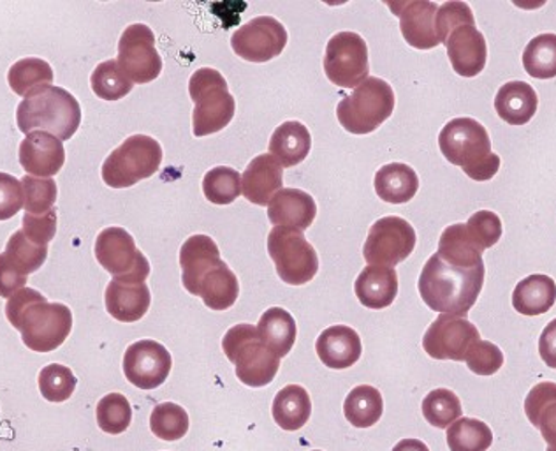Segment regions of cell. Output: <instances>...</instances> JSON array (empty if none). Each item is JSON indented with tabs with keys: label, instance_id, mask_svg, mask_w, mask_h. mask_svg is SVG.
Segmentation results:
<instances>
[{
	"label": "cell",
	"instance_id": "obj_15",
	"mask_svg": "<svg viewBox=\"0 0 556 451\" xmlns=\"http://www.w3.org/2000/svg\"><path fill=\"white\" fill-rule=\"evenodd\" d=\"M481 340L476 325L465 317L441 314L422 337V348L435 360L465 362L470 349Z\"/></svg>",
	"mask_w": 556,
	"mask_h": 451
},
{
	"label": "cell",
	"instance_id": "obj_24",
	"mask_svg": "<svg viewBox=\"0 0 556 451\" xmlns=\"http://www.w3.org/2000/svg\"><path fill=\"white\" fill-rule=\"evenodd\" d=\"M223 263L220 251L214 238L208 235H192L180 249L181 283L190 295L195 293L198 284L214 266Z\"/></svg>",
	"mask_w": 556,
	"mask_h": 451
},
{
	"label": "cell",
	"instance_id": "obj_35",
	"mask_svg": "<svg viewBox=\"0 0 556 451\" xmlns=\"http://www.w3.org/2000/svg\"><path fill=\"white\" fill-rule=\"evenodd\" d=\"M384 413V400L377 388L359 385L353 388L343 402V414L356 428H370L379 424Z\"/></svg>",
	"mask_w": 556,
	"mask_h": 451
},
{
	"label": "cell",
	"instance_id": "obj_18",
	"mask_svg": "<svg viewBox=\"0 0 556 451\" xmlns=\"http://www.w3.org/2000/svg\"><path fill=\"white\" fill-rule=\"evenodd\" d=\"M451 65L456 75L473 78L481 75L488 61L486 39L479 33L476 24L456 27L445 39Z\"/></svg>",
	"mask_w": 556,
	"mask_h": 451
},
{
	"label": "cell",
	"instance_id": "obj_47",
	"mask_svg": "<svg viewBox=\"0 0 556 451\" xmlns=\"http://www.w3.org/2000/svg\"><path fill=\"white\" fill-rule=\"evenodd\" d=\"M468 368L478 376H493L504 367V353L498 346L488 340H479L467 354Z\"/></svg>",
	"mask_w": 556,
	"mask_h": 451
},
{
	"label": "cell",
	"instance_id": "obj_41",
	"mask_svg": "<svg viewBox=\"0 0 556 451\" xmlns=\"http://www.w3.org/2000/svg\"><path fill=\"white\" fill-rule=\"evenodd\" d=\"M464 410L455 391L437 388L422 400V416L435 428H450L462 418Z\"/></svg>",
	"mask_w": 556,
	"mask_h": 451
},
{
	"label": "cell",
	"instance_id": "obj_1",
	"mask_svg": "<svg viewBox=\"0 0 556 451\" xmlns=\"http://www.w3.org/2000/svg\"><path fill=\"white\" fill-rule=\"evenodd\" d=\"M484 261L462 260L435 252L422 266L417 289L431 311L465 317L484 286Z\"/></svg>",
	"mask_w": 556,
	"mask_h": 451
},
{
	"label": "cell",
	"instance_id": "obj_36",
	"mask_svg": "<svg viewBox=\"0 0 556 451\" xmlns=\"http://www.w3.org/2000/svg\"><path fill=\"white\" fill-rule=\"evenodd\" d=\"M445 439L451 451H488L493 444V433L481 419L459 418L447 428Z\"/></svg>",
	"mask_w": 556,
	"mask_h": 451
},
{
	"label": "cell",
	"instance_id": "obj_32",
	"mask_svg": "<svg viewBox=\"0 0 556 451\" xmlns=\"http://www.w3.org/2000/svg\"><path fill=\"white\" fill-rule=\"evenodd\" d=\"M275 424L288 433H296L308 424L312 416V400L308 391L300 385H288L275 396L271 405Z\"/></svg>",
	"mask_w": 556,
	"mask_h": 451
},
{
	"label": "cell",
	"instance_id": "obj_19",
	"mask_svg": "<svg viewBox=\"0 0 556 451\" xmlns=\"http://www.w3.org/2000/svg\"><path fill=\"white\" fill-rule=\"evenodd\" d=\"M18 161L30 177H55L64 168V145L55 136L36 130L25 136V140L20 143Z\"/></svg>",
	"mask_w": 556,
	"mask_h": 451
},
{
	"label": "cell",
	"instance_id": "obj_44",
	"mask_svg": "<svg viewBox=\"0 0 556 451\" xmlns=\"http://www.w3.org/2000/svg\"><path fill=\"white\" fill-rule=\"evenodd\" d=\"M38 385L41 396L48 402L61 404L75 393L78 379L70 367H65L61 363H51L39 373Z\"/></svg>",
	"mask_w": 556,
	"mask_h": 451
},
{
	"label": "cell",
	"instance_id": "obj_26",
	"mask_svg": "<svg viewBox=\"0 0 556 451\" xmlns=\"http://www.w3.org/2000/svg\"><path fill=\"white\" fill-rule=\"evenodd\" d=\"M311 130L306 129L302 122H283L269 138V155L282 168H292L302 164L306 155L311 154Z\"/></svg>",
	"mask_w": 556,
	"mask_h": 451
},
{
	"label": "cell",
	"instance_id": "obj_13",
	"mask_svg": "<svg viewBox=\"0 0 556 451\" xmlns=\"http://www.w3.org/2000/svg\"><path fill=\"white\" fill-rule=\"evenodd\" d=\"M93 252H96L99 265L110 272L115 279H121V277L149 279V260L136 247L132 235L124 228L112 226V228L102 229L96 240Z\"/></svg>",
	"mask_w": 556,
	"mask_h": 451
},
{
	"label": "cell",
	"instance_id": "obj_46",
	"mask_svg": "<svg viewBox=\"0 0 556 451\" xmlns=\"http://www.w3.org/2000/svg\"><path fill=\"white\" fill-rule=\"evenodd\" d=\"M467 226L468 237L472 238L473 243L481 249L482 252L495 246L502 238V221L495 212L490 210H481L468 220Z\"/></svg>",
	"mask_w": 556,
	"mask_h": 451
},
{
	"label": "cell",
	"instance_id": "obj_21",
	"mask_svg": "<svg viewBox=\"0 0 556 451\" xmlns=\"http://www.w3.org/2000/svg\"><path fill=\"white\" fill-rule=\"evenodd\" d=\"M317 217V203L302 189H280L268 205L269 223L278 228L306 231Z\"/></svg>",
	"mask_w": 556,
	"mask_h": 451
},
{
	"label": "cell",
	"instance_id": "obj_28",
	"mask_svg": "<svg viewBox=\"0 0 556 451\" xmlns=\"http://www.w3.org/2000/svg\"><path fill=\"white\" fill-rule=\"evenodd\" d=\"M240 283L228 263H218L204 275L195 288L194 297H200L210 311H228L237 303Z\"/></svg>",
	"mask_w": 556,
	"mask_h": 451
},
{
	"label": "cell",
	"instance_id": "obj_11",
	"mask_svg": "<svg viewBox=\"0 0 556 451\" xmlns=\"http://www.w3.org/2000/svg\"><path fill=\"white\" fill-rule=\"evenodd\" d=\"M416 231L408 221L390 215L371 224L363 258L371 266L394 268L416 249Z\"/></svg>",
	"mask_w": 556,
	"mask_h": 451
},
{
	"label": "cell",
	"instance_id": "obj_17",
	"mask_svg": "<svg viewBox=\"0 0 556 451\" xmlns=\"http://www.w3.org/2000/svg\"><path fill=\"white\" fill-rule=\"evenodd\" d=\"M390 8L400 18V30L407 45L416 50H433L441 45L435 28L439 4L430 0H413L390 4Z\"/></svg>",
	"mask_w": 556,
	"mask_h": 451
},
{
	"label": "cell",
	"instance_id": "obj_37",
	"mask_svg": "<svg viewBox=\"0 0 556 451\" xmlns=\"http://www.w3.org/2000/svg\"><path fill=\"white\" fill-rule=\"evenodd\" d=\"M523 67L532 78H556V34H541L527 45Z\"/></svg>",
	"mask_w": 556,
	"mask_h": 451
},
{
	"label": "cell",
	"instance_id": "obj_10",
	"mask_svg": "<svg viewBox=\"0 0 556 451\" xmlns=\"http://www.w3.org/2000/svg\"><path fill=\"white\" fill-rule=\"evenodd\" d=\"M325 73L340 89H356L370 75L367 41L356 33H339L326 45Z\"/></svg>",
	"mask_w": 556,
	"mask_h": 451
},
{
	"label": "cell",
	"instance_id": "obj_52",
	"mask_svg": "<svg viewBox=\"0 0 556 451\" xmlns=\"http://www.w3.org/2000/svg\"><path fill=\"white\" fill-rule=\"evenodd\" d=\"M539 354L547 367L556 368V320L547 323L541 339H539Z\"/></svg>",
	"mask_w": 556,
	"mask_h": 451
},
{
	"label": "cell",
	"instance_id": "obj_42",
	"mask_svg": "<svg viewBox=\"0 0 556 451\" xmlns=\"http://www.w3.org/2000/svg\"><path fill=\"white\" fill-rule=\"evenodd\" d=\"M203 192L214 205H231L241 195V175L229 166L210 170L203 178Z\"/></svg>",
	"mask_w": 556,
	"mask_h": 451
},
{
	"label": "cell",
	"instance_id": "obj_14",
	"mask_svg": "<svg viewBox=\"0 0 556 451\" xmlns=\"http://www.w3.org/2000/svg\"><path fill=\"white\" fill-rule=\"evenodd\" d=\"M288 30L274 16H257L231 36L232 52L247 62L265 64L288 47Z\"/></svg>",
	"mask_w": 556,
	"mask_h": 451
},
{
	"label": "cell",
	"instance_id": "obj_33",
	"mask_svg": "<svg viewBox=\"0 0 556 451\" xmlns=\"http://www.w3.org/2000/svg\"><path fill=\"white\" fill-rule=\"evenodd\" d=\"M257 331H260L261 340L277 354L278 359L288 356L292 346L296 342V322L292 314L282 308H271L265 311L257 323Z\"/></svg>",
	"mask_w": 556,
	"mask_h": 451
},
{
	"label": "cell",
	"instance_id": "obj_43",
	"mask_svg": "<svg viewBox=\"0 0 556 451\" xmlns=\"http://www.w3.org/2000/svg\"><path fill=\"white\" fill-rule=\"evenodd\" d=\"M96 416H98V425L102 433L118 436L129 428L130 422H132V408H130L126 396L110 393L99 400Z\"/></svg>",
	"mask_w": 556,
	"mask_h": 451
},
{
	"label": "cell",
	"instance_id": "obj_55",
	"mask_svg": "<svg viewBox=\"0 0 556 451\" xmlns=\"http://www.w3.org/2000/svg\"><path fill=\"white\" fill-rule=\"evenodd\" d=\"M314 451H320V450H314Z\"/></svg>",
	"mask_w": 556,
	"mask_h": 451
},
{
	"label": "cell",
	"instance_id": "obj_9",
	"mask_svg": "<svg viewBox=\"0 0 556 451\" xmlns=\"http://www.w3.org/2000/svg\"><path fill=\"white\" fill-rule=\"evenodd\" d=\"M268 254L278 277L289 286L311 283L319 272V256L302 231L275 226L268 235Z\"/></svg>",
	"mask_w": 556,
	"mask_h": 451
},
{
	"label": "cell",
	"instance_id": "obj_16",
	"mask_svg": "<svg viewBox=\"0 0 556 451\" xmlns=\"http://www.w3.org/2000/svg\"><path fill=\"white\" fill-rule=\"evenodd\" d=\"M172 367V353L157 340H138L124 354V374L139 390H155L164 385Z\"/></svg>",
	"mask_w": 556,
	"mask_h": 451
},
{
	"label": "cell",
	"instance_id": "obj_22",
	"mask_svg": "<svg viewBox=\"0 0 556 451\" xmlns=\"http://www.w3.org/2000/svg\"><path fill=\"white\" fill-rule=\"evenodd\" d=\"M316 351L326 367L343 371L359 362L363 344L354 328L334 325L320 334L316 342Z\"/></svg>",
	"mask_w": 556,
	"mask_h": 451
},
{
	"label": "cell",
	"instance_id": "obj_27",
	"mask_svg": "<svg viewBox=\"0 0 556 451\" xmlns=\"http://www.w3.org/2000/svg\"><path fill=\"white\" fill-rule=\"evenodd\" d=\"M539 98L527 82H509L496 92L495 110L509 126H525L538 113Z\"/></svg>",
	"mask_w": 556,
	"mask_h": 451
},
{
	"label": "cell",
	"instance_id": "obj_5",
	"mask_svg": "<svg viewBox=\"0 0 556 451\" xmlns=\"http://www.w3.org/2000/svg\"><path fill=\"white\" fill-rule=\"evenodd\" d=\"M223 349L245 387H268L277 377L280 359L261 340L255 326L241 323L229 328L223 339Z\"/></svg>",
	"mask_w": 556,
	"mask_h": 451
},
{
	"label": "cell",
	"instance_id": "obj_40",
	"mask_svg": "<svg viewBox=\"0 0 556 451\" xmlns=\"http://www.w3.org/2000/svg\"><path fill=\"white\" fill-rule=\"evenodd\" d=\"M4 256L8 258L11 265L20 272V274L30 275L38 272L48 258V247L38 246L30 242L25 237L24 231L18 229L11 235L5 246Z\"/></svg>",
	"mask_w": 556,
	"mask_h": 451
},
{
	"label": "cell",
	"instance_id": "obj_3",
	"mask_svg": "<svg viewBox=\"0 0 556 451\" xmlns=\"http://www.w3.org/2000/svg\"><path fill=\"white\" fill-rule=\"evenodd\" d=\"M16 124L24 135L42 130L67 141L81 126V107L73 93L53 85L30 93L18 104Z\"/></svg>",
	"mask_w": 556,
	"mask_h": 451
},
{
	"label": "cell",
	"instance_id": "obj_23",
	"mask_svg": "<svg viewBox=\"0 0 556 451\" xmlns=\"http://www.w3.org/2000/svg\"><path fill=\"white\" fill-rule=\"evenodd\" d=\"M283 170L269 154L257 155L241 175V192L252 205L266 206L282 189Z\"/></svg>",
	"mask_w": 556,
	"mask_h": 451
},
{
	"label": "cell",
	"instance_id": "obj_29",
	"mask_svg": "<svg viewBox=\"0 0 556 451\" xmlns=\"http://www.w3.org/2000/svg\"><path fill=\"white\" fill-rule=\"evenodd\" d=\"M377 196L391 205H404L419 191V177L408 164H386L374 178Z\"/></svg>",
	"mask_w": 556,
	"mask_h": 451
},
{
	"label": "cell",
	"instance_id": "obj_31",
	"mask_svg": "<svg viewBox=\"0 0 556 451\" xmlns=\"http://www.w3.org/2000/svg\"><path fill=\"white\" fill-rule=\"evenodd\" d=\"M525 414L544 441L556 450V383H539L525 399Z\"/></svg>",
	"mask_w": 556,
	"mask_h": 451
},
{
	"label": "cell",
	"instance_id": "obj_53",
	"mask_svg": "<svg viewBox=\"0 0 556 451\" xmlns=\"http://www.w3.org/2000/svg\"><path fill=\"white\" fill-rule=\"evenodd\" d=\"M393 451H430V448L419 439H402Z\"/></svg>",
	"mask_w": 556,
	"mask_h": 451
},
{
	"label": "cell",
	"instance_id": "obj_49",
	"mask_svg": "<svg viewBox=\"0 0 556 451\" xmlns=\"http://www.w3.org/2000/svg\"><path fill=\"white\" fill-rule=\"evenodd\" d=\"M22 231L30 242L48 247V243L55 238L56 210H50L48 214L42 215L25 214L24 221H22Z\"/></svg>",
	"mask_w": 556,
	"mask_h": 451
},
{
	"label": "cell",
	"instance_id": "obj_50",
	"mask_svg": "<svg viewBox=\"0 0 556 451\" xmlns=\"http://www.w3.org/2000/svg\"><path fill=\"white\" fill-rule=\"evenodd\" d=\"M24 206L22 180L10 173H0V221L13 220Z\"/></svg>",
	"mask_w": 556,
	"mask_h": 451
},
{
	"label": "cell",
	"instance_id": "obj_34",
	"mask_svg": "<svg viewBox=\"0 0 556 451\" xmlns=\"http://www.w3.org/2000/svg\"><path fill=\"white\" fill-rule=\"evenodd\" d=\"M53 70L47 61L38 57H27L22 61L14 62L8 73V84L20 98H28L30 93L38 90L53 87Z\"/></svg>",
	"mask_w": 556,
	"mask_h": 451
},
{
	"label": "cell",
	"instance_id": "obj_39",
	"mask_svg": "<svg viewBox=\"0 0 556 451\" xmlns=\"http://www.w3.org/2000/svg\"><path fill=\"white\" fill-rule=\"evenodd\" d=\"M92 90L102 101H118L126 98L127 93L132 90V82L124 75L121 65L116 59L112 61L101 62L93 70L92 78H90Z\"/></svg>",
	"mask_w": 556,
	"mask_h": 451
},
{
	"label": "cell",
	"instance_id": "obj_12",
	"mask_svg": "<svg viewBox=\"0 0 556 451\" xmlns=\"http://www.w3.org/2000/svg\"><path fill=\"white\" fill-rule=\"evenodd\" d=\"M124 75L132 84H150L163 73V59L155 48V34L144 24H132L118 41V59Z\"/></svg>",
	"mask_w": 556,
	"mask_h": 451
},
{
	"label": "cell",
	"instance_id": "obj_25",
	"mask_svg": "<svg viewBox=\"0 0 556 451\" xmlns=\"http://www.w3.org/2000/svg\"><path fill=\"white\" fill-rule=\"evenodd\" d=\"M354 293L363 308L371 311L390 308L399 297V274L388 266L368 265L357 275Z\"/></svg>",
	"mask_w": 556,
	"mask_h": 451
},
{
	"label": "cell",
	"instance_id": "obj_54",
	"mask_svg": "<svg viewBox=\"0 0 556 451\" xmlns=\"http://www.w3.org/2000/svg\"><path fill=\"white\" fill-rule=\"evenodd\" d=\"M546 451H556V450H553V448L547 447Z\"/></svg>",
	"mask_w": 556,
	"mask_h": 451
},
{
	"label": "cell",
	"instance_id": "obj_30",
	"mask_svg": "<svg viewBox=\"0 0 556 451\" xmlns=\"http://www.w3.org/2000/svg\"><path fill=\"white\" fill-rule=\"evenodd\" d=\"M556 302V284L549 275L533 274L516 284L513 305L523 316H541Z\"/></svg>",
	"mask_w": 556,
	"mask_h": 451
},
{
	"label": "cell",
	"instance_id": "obj_4",
	"mask_svg": "<svg viewBox=\"0 0 556 451\" xmlns=\"http://www.w3.org/2000/svg\"><path fill=\"white\" fill-rule=\"evenodd\" d=\"M189 93L194 101L192 133L195 138L215 135L231 124L237 113V99L232 98L228 82L217 70L194 71L189 79Z\"/></svg>",
	"mask_w": 556,
	"mask_h": 451
},
{
	"label": "cell",
	"instance_id": "obj_38",
	"mask_svg": "<svg viewBox=\"0 0 556 451\" xmlns=\"http://www.w3.org/2000/svg\"><path fill=\"white\" fill-rule=\"evenodd\" d=\"M190 418L187 411L175 402L155 405L150 416L153 436L163 441H180L189 433Z\"/></svg>",
	"mask_w": 556,
	"mask_h": 451
},
{
	"label": "cell",
	"instance_id": "obj_7",
	"mask_svg": "<svg viewBox=\"0 0 556 451\" xmlns=\"http://www.w3.org/2000/svg\"><path fill=\"white\" fill-rule=\"evenodd\" d=\"M163 163V147L147 135L129 136L102 164V180L112 189H127L152 177Z\"/></svg>",
	"mask_w": 556,
	"mask_h": 451
},
{
	"label": "cell",
	"instance_id": "obj_6",
	"mask_svg": "<svg viewBox=\"0 0 556 451\" xmlns=\"http://www.w3.org/2000/svg\"><path fill=\"white\" fill-rule=\"evenodd\" d=\"M394 103L391 85L377 76H368L351 96L340 101L337 118L351 135H370L393 115Z\"/></svg>",
	"mask_w": 556,
	"mask_h": 451
},
{
	"label": "cell",
	"instance_id": "obj_20",
	"mask_svg": "<svg viewBox=\"0 0 556 451\" xmlns=\"http://www.w3.org/2000/svg\"><path fill=\"white\" fill-rule=\"evenodd\" d=\"M106 311L113 320L121 323H136L143 320L152 303V293L147 280L135 277H121L108 284Z\"/></svg>",
	"mask_w": 556,
	"mask_h": 451
},
{
	"label": "cell",
	"instance_id": "obj_51",
	"mask_svg": "<svg viewBox=\"0 0 556 451\" xmlns=\"http://www.w3.org/2000/svg\"><path fill=\"white\" fill-rule=\"evenodd\" d=\"M27 279V275L20 274L2 252L0 254V297L11 298L14 293H18L20 289L25 288Z\"/></svg>",
	"mask_w": 556,
	"mask_h": 451
},
{
	"label": "cell",
	"instance_id": "obj_2",
	"mask_svg": "<svg viewBox=\"0 0 556 451\" xmlns=\"http://www.w3.org/2000/svg\"><path fill=\"white\" fill-rule=\"evenodd\" d=\"M439 147L451 164L464 168L476 181L492 180L501 170V158L492 152V140L481 122L468 116L453 118L442 127Z\"/></svg>",
	"mask_w": 556,
	"mask_h": 451
},
{
	"label": "cell",
	"instance_id": "obj_8",
	"mask_svg": "<svg viewBox=\"0 0 556 451\" xmlns=\"http://www.w3.org/2000/svg\"><path fill=\"white\" fill-rule=\"evenodd\" d=\"M13 328L22 331V340L34 353H51L64 344L73 330V312L64 303H50L39 295Z\"/></svg>",
	"mask_w": 556,
	"mask_h": 451
},
{
	"label": "cell",
	"instance_id": "obj_48",
	"mask_svg": "<svg viewBox=\"0 0 556 451\" xmlns=\"http://www.w3.org/2000/svg\"><path fill=\"white\" fill-rule=\"evenodd\" d=\"M465 24H476L470 5L465 2H445L437 11L435 28L439 42L444 45L445 39L456 27Z\"/></svg>",
	"mask_w": 556,
	"mask_h": 451
},
{
	"label": "cell",
	"instance_id": "obj_45",
	"mask_svg": "<svg viewBox=\"0 0 556 451\" xmlns=\"http://www.w3.org/2000/svg\"><path fill=\"white\" fill-rule=\"evenodd\" d=\"M22 187H24V206L27 214L42 215L55 209L59 189H56V181L53 178H36L25 175L22 178Z\"/></svg>",
	"mask_w": 556,
	"mask_h": 451
}]
</instances>
